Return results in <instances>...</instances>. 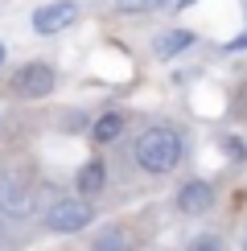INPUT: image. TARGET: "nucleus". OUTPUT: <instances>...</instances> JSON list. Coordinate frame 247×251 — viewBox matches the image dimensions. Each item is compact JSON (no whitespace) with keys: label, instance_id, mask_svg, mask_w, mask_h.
Returning <instances> with one entry per match:
<instances>
[{"label":"nucleus","instance_id":"obj_5","mask_svg":"<svg viewBox=\"0 0 247 251\" xmlns=\"http://www.w3.org/2000/svg\"><path fill=\"white\" fill-rule=\"evenodd\" d=\"M78 13H82V4H78V0H49V4L33 8V33L54 37V33H62V29H70V25H74V21H78Z\"/></svg>","mask_w":247,"mask_h":251},{"label":"nucleus","instance_id":"obj_12","mask_svg":"<svg viewBox=\"0 0 247 251\" xmlns=\"http://www.w3.org/2000/svg\"><path fill=\"white\" fill-rule=\"evenodd\" d=\"M185 251H222V239L219 235H198V239H190Z\"/></svg>","mask_w":247,"mask_h":251},{"label":"nucleus","instance_id":"obj_19","mask_svg":"<svg viewBox=\"0 0 247 251\" xmlns=\"http://www.w3.org/2000/svg\"><path fill=\"white\" fill-rule=\"evenodd\" d=\"M243 8H247V0H243Z\"/></svg>","mask_w":247,"mask_h":251},{"label":"nucleus","instance_id":"obj_15","mask_svg":"<svg viewBox=\"0 0 247 251\" xmlns=\"http://www.w3.org/2000/svg\"><path fill=\"white\" fill-rule=\"evenodd\" d=\"M239 111H243V116H247V103H239Z\"/></svg>","mask_w":247,"mask_h":251},{"label":"nucleus","instance_id":"obj_14","mask_svg":"<svg viewBox=\"0 0 247 251\" xmlns=\"http://www.w3.org/2000/svg\"><path fill=\"white\" fill-rule=\"evenodd\" d=\"M194 0H165V13H181V8H190Z\"/></svg>","mask_w":247,"mask_h":251},{"label":"nucleus","instance_id":"obj_3","mask_svg":"<svg viewBox=\"0 0 247 251\" xmlns=\"http://www.w3.org/2000/svg\"><path fill=\"white\" fill-rule=\"evenodd\" d=\"M91 223H95V206H91V198H74V194L49 198V206H46V231H54V235H78V231H87Z\"/></svg>","mask_w":247,"mask_h":251},{"label":"nucleus","instance_id":"obj_6","mask_svg":"<svg viewBox=\"0 0 247 251\" xmlns=\"http://www.w3.org/2000/svg\"><path fill=\"white\" fill-rule=\"evenodd\" d=\"M177 210L185 218H202V214H210L214 210V202H219V194H214V185L206 181V177H190V181H181V190H177Z\"/></svg>","mask_w":247,"mask_h":251},{"label":"nucleus","instance_id":"obj_11","mask_svg":"<svg viewBox=\"0 0 247 251\" xmlns=\"http://www.w3.org/2000/svg\"><path fill=\"white\" fill-rule=\"evenodd\" d=\"M165 8V0H116V13L124 17H144V13H157Z\"/></svg>","mask_w":247,"mask_h":251},{"label":"nucleus","instance_id":"obj_2","mask_svg":"<svg viewBox=\"0 0 247 251\" xmlns=\"http://www.w3.org/2000/svg\"><path fill=\"white\" fill-rule=\"evenodd\" d=\"M37 181L25 165H4L0 169V214L8 218H29L37 210Z\"/></svg>","mask_w":247,"mask_h":251},{"label":"nucleus","instance_id":"obj_4","mask_svg":"<svg viewBox=\"0 0 247 251\" xmlns=\"http://www.w3.org/2000/svg\"><path fill=\"white\" fill-rule=\"evenodd\" d=\"M54 66L49 62H21V66L13 70V82H8V91H13L17 99H25V103H33V99H46L49 91H54Z\"/></svg>","mask_w":247,"mask_h":251},{"label":"nucleus","instance_id":"obj_1","mask_svg":"<svg viewBox=\"0 0 247 251\" xmlns=\"http://www.w3.org/2000/svg\"><path fill=\"white\" fill-rule=\"evenodd\" d=\"M132 156H136V165H140L144 173L165 177V173H173L185 161V140H181L177 128H169V124H152V128H144L136 136Z\"/></svg>","mask_w":247,"mask_h":251},{"label":"nucleus","instance_id":"obj_7","mask_svg":"<svg viewBox=\"0 0 247 251\" xmlns=\"http://www.w3.org/2000/svg\"><path fill=\"white\" fill-rule=\"evenodd\" d=\"M103 185H107V165H103L99 156L82 161L78 173H74V194L78 198H95V194H103Z\"/></svg>","mask_w":247,"mask_h":251},{"label":"nucleus","instance_id":"obj_10","mask_svg":"<svg viewBox=\"0 0 247 251\" xmlns=\"http://www.w3.org/2000/svg\"><path fill=\"white\" fill-rule=\"evenodd\" d=\"M91 251H132V239L124 226H103V231L91 239Z\"/></svg>","mask_w":247,"mask_h":251},{"label":"nucleus","instance_id":"obj_8","mask_svg":"<svg viewBox=\"0 0 247 251\" xmlns=\"http://www.w3.org/2000/svg\"><path fill=\"white\" fill-rule=\"evenodd\" d=\"M194 29H165V33H157V41H152V50H157V58H177L181 50L194 46Z\"/></svg>","mask_w":247,"mask_h":251},{"label":"nucleus","instance_id":"obj_18","mask_svg":"<svg viewBox=\"0 0 247 251\" xmlns=\"http://www.w3.org/2000/svg\"><path fill=\"white\" fill-rule=\"evenodd\" d=\"M243 251H247V239H243Z\"/></svg>","mask_w":247,"mask_h":251},{"label":"nucleus","instance_id":"obj_9","mask_svg":"<svg viewBox=\"0 0 247 251\" xmlns=\"http://www.w3.org/2000/svg\"><path fill=\"white\" fill-rule=\"evenodd\" d=\"M124 128H128V116L124 111H103V116L91 124V140L95 144H111V140H120Z\"/></svg>","mask_w":247,"mask_h":251},{"label":"nucleus","instance_id":"obj_16","mask_svg":"<svg viewBox=\"0 0 247 251\" xmlns=\"http://www.w3.org/2000/svg\"><path fill=\"white\" fill-rule=\"evenodd\" d=\"M0 231H4V214H0Z\"/></svg>","mask_w":247,"mask_h":251},{"label":"nucleus","instance_id":"obj_17","mask_svg":"<svg viewBox=\"0 0 247 251\" xmlns=\"http://www.w3.org/2000/svg\"><path fill=\"white\" fill-rule=\"evenodd\" d=\"M0 62H4V46H0Z\"/></svg>","mask_w":247,"mask_h":251},{"label":"nucleus","instance_id":"obj_13","mask_svg":"<svg viewBox=\"0 0 247 251\" xmlns=\"http://www.w3.org/2000/svg\"><path fill=\"white\" fill-rule=\"evenodd\" d=\"M222 152H226V156H235V161H243V156H247V149L235 140V136H222Z\"/></svg>","mask_w":247,"mask_h":251}]
</instances>
